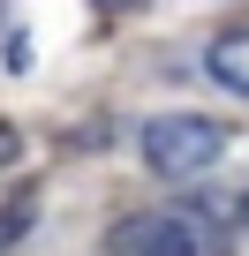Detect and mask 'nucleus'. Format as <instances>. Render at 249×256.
Wrapping results in <instances>:
<instances>
[{
	"label": "nucleus",
	"mask_w": 249,
	"mask_h": 256,
	"mask_svg": "<svg viewBox=\"0 0 249 256\" xmlns=\"http://www.w3.org/2000/svg\"><path fill=\"white\" fill-rule=\"evenodd\" d=\"M0 158H16V128H0Z\"/></svg>",
	"instance_id": "20e7f679"
},
{
	"label": "nucleus",
	"mask_w": 249,
	"mask_h": 256,
	"mask_svg": "<svg viewBox=\"0 0 249 256\" xmlns=\"http://www.w3.org/2000/svg\"><path fill=\"white\" fill-rule=\"evenodd\" d=\"M241 226H249V196H241Z\"/></svg>",
	"instance_id": "39448f33"
},
{
	"label": "nucleus",
	"mask_w": 249,
	"mask_h": 256,
	"mask_svg": "<svg viewBox=\"0 0 249 256\" xmlns=\"http://www.w3.org/2000/svg\"><path fill=\"white\" fill-rule=\"evenodd\" d=\"M136 151H144V166L159 181H189V174H211L219 166L226 128L204 120V113H159V120H144V144Z\"/></svg>",
	"instance_id": "f03ea898"
},
{
	"label": "nucleus",
	"mask_w": 249,
	"mask_h": 256,
	"mask_svg": "<svg viewBox=\"0 0 249 256\" xmlns=\"http://www.w3.org/2000/svg\"><path fill=\"white\" fill-rule=\"evenodd\" d=\"M106 256H113V248H106Z\"/></svg>",
	"instance_id": "423d86ee"
},
{
	"label": "nucleus",
	"mask_w": 249,
	"mask_h": 256,
	"mask_svg": "<svg viewBox=\"0 0 249 256\" xmlns=\"http://www.w3.org/2000/svg\"><path fill=\"white\" fill-rule=\"evenodd\" d=\"M113 256H234V234L204 204H166L113 226Z\"/></svg>",
	"instance_id": "f257e3e1"
},
{
	"label": "nucleus",
	"mask_w": 249,
	"mask_h": 256,
	"mask_svg": "<svg viewBox=\"0 0 249 256\" xmlns=\"http://www.w3.org/2000/svg\"><path fill=\"white\" fill-rule=\"evenodd\" d=\"M204 68H211V76H219L234 98H249V30H226V38L204 53Z\"/></svg>",
	"instance_id": "7ed1b4c3"
}]
</instances>
